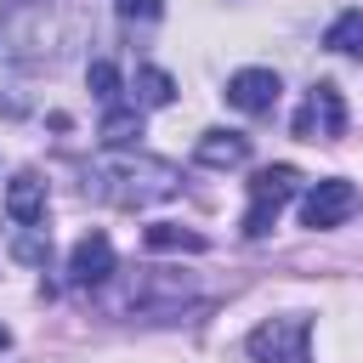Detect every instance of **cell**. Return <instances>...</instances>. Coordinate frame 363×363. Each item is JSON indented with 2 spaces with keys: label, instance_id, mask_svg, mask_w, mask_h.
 Masks as SVG:
<instances>
[{
  "label": "cell",
  "instance_id": "1",
  "mask_svg": "<svg viewBox=\"0 0 363 363\" xmlns=\"http://www.w3.org/2000/svg\"><path fill=\"white\" fill-rule=\"evenodd\" d=\"M176 187H182L176 164L147 159V153H113V159H96L85 170V193H96L108 204H125V210L153 204V199H170Z\"/></svg>",
  "mask_w": 363,
  "mask_h": 363
},
{
  "label": "cell",
  "instance_id": "2",
  "mask_svg": "<svg viewBox=\"0 0 363 363\" xmlns=\"http://www.w3.org/2000/svg\"><path fill=\"white\" fill-rule=\"evenodd\" d=\"M244 352L255 363H312V318L306 312H284L250 329Z\"/></svg>",
  "mask_w": 363,
  "mask_h": 363
},
{
  "label": "cell",
  "instance_id": "3",
  "mask_svg": "<svg viewBox=\"0 0 363 363\" xmlns=\"http://www.w3.org/2000/svg\"><path fill=\"white\" fill-rule=\"evenodd\" d=\"M295 187H301V170L295 164H267V170H255L250 176V210H244V238H261L272 221H278V210L295 199Z\"/></svg>",
  "mask_w": 363,
  "mask_h": 363
},
{
  "label": "cell",
  "instance_id": "4",
  "mask_svg": "<svg viewBox=\"0 0 363 363\" xmlns=\"http://www.w3.org/2000/svg\"><path fill=\"white\" fill-rule=\"evenodd\" d=\"M346 130V96L329 85V79H318L312 91H306V102H301V113H295V136H306V142H329V136H340Z\"/></svg>",
  "mask_w": 363,
  "mask_h": 363
},
{
  "label": "cell",
  "instance_id": "5",
  "mask_svg": "<svg viewBox=\"0 0 363 363\" xmlns=\"http://www.w3.org/2000/svg\"><path fill=\"white\" fill-rule=\"evenodd\" d=\"M113 244H108V233H85L74 250H68V284L74 289H96V284H108L113 278Z\"/></svg>",
  "mask_w": 363,
  "mask_h": 363
},
{
  "label": "cell",
  "instance_id": "6",
  "mask_svg": "<svg viewBox=\"0 0 363 363\" xmlns=\"http://www.w3.org/2000/svg\"><path fill=\"white\" fill-rule=\"evenodd\" d=\"M352 210H357V187H352V182H340V176H329V182H318V187L306 193L301 221H306V227H340Z\"/></svg>",
  "mask_w": 363,
  "mask_h": 363
},
{
  "label": "cell",
  "instance_id": "7",
  "mask_svg": "<svg viewBox=\"0 0 363 363\" xmlns=\"http://www.w3.org/2000/svg\"><path fill=\"white\" fill-rule=\"evenodd\" d=\"M278 74L272 68H238L233 79H227V102L238 108V113H272L278 108Z\"/></svg>",
  "mask_w": 363,
  "mask_h": 363
},
{
  "label": "cell",
  "instance_id": "8",
  "mask_svg": "<svg viewBox=\"0 0 363 363\" xmlns=\"http://www.w3.org/2000/svg\"><path fill=\"white\" fill-rule=\"evenodd\" d=\"M6 216H11L17 227H40V221H45V182H40L34 170L11 176V187H6Z\"/></svg>",
  "mask_w": 363,
  "mask_h": 363
},
{
  "label": "cell",
  "instance_id": "9",
  "mask_svg": "<svg viewBox=\"0 0 363 363\" xmlns=\"http://www.w3.org/2000/svg\"><path fill=\"white\" fill-rule=\"evenodd\" d=\"M193 159H199V164H216V170H221V164H244V159H250V136H244V130H221V125H216V130H204V136H199Z\"/></svg>",
  "mask_w": 363,
  "mask_h": 363
},
{
  "label": "cell",
  "instance_id": "10",
  "mask_svg": "<svg viewBox=\"0 0 363 363\" xmlns=\"http://www.w3.org/2000/svg\"><path fill=\"white\" fill-rule=\"evenodd\" d=\"M323 45L340 51V57H357V62H363V11H340V17L329 23Z\"/></svg>",
  "mask_w": 363,
  "mask_h": 363
},
{
  "label": "cell",
  "instance_id": "11",
  "mask_svg": "<svg viewBox=\"0 0 363 363\" xmlns=\"http://www.w3.org/2000/svg\"><path fill=\"white\" fill-rule=\"evenodd\" d=\"M136 102L142 108H170L176 102V79L164 68H136Z\"/></svg>",
  "mask_w": 363,
  "mask_h": 363
},
{
  "label": "cell",
  "instance_id": "12",
  "mask_svg": "<svg viewBox=\"0 0 363 363\" xmlns=\"http://www.w3.org/2000/svg\"><path fill=\"white\" fill-rule=\"evenodd\" d=\"M136 136H142V113H136V108H108L102 142H108V147H125V142H136Z\"/></svg>",
  "mask_w": 363,
  "mask_h": 363
},
{
  "label": "cell",
  "instance_id": "13",
  "mask_svg": "<svg viewBox=\"0 0 363 363\" xmlns=\"http://www.w3.org/2000/svg\"><path fill=\"white\" fill-rule=\"evenodd\" d=\"M147 250H187V255H199L204 238H199V233H182V227H170V221H159V227H147Z\"/></svg>",
  "mask_w": 363,
  "mask_h": 363
},
{
  "label": "cell",
  "instance_id": "14",
  "mask_svg": "<svg viewBox=\"0 0 363 363\" xmlns=\"http://www.w3.org/2000/svg\"><path fill=\"white\" fill-rule=\"evenodd\" d=\"M85 85L96 91L102 108H119V68H113V62H91V68H85Z\"/></svg>",
  "mask_w": 363,
  "mask_h": 363
},
{
  "label": "cell",
  "instance_id": "15",
  "mask_svg": "<svg viewBox=\"0 0 363 363\" xmlns=\"http://www.w3.org/2000/svg\"><path fill=\"white\" fill-rule=\"evenodd\" d=\"M119 17L125 23H159L164 17V0H119Z\"/></svg>",
  "mask_w": 363,
  "mask_h": 363
},
{
  "label": "cell",
  "instance_id": "16",
  "mask_svg": "<svg viewBox=\"0 0 363 363\" xmlns=\"http://www.w3.org/2000/svg\"><path fill=\"white\" fill-rule=\"evenodd\" d=\"M6 346H11V329H0V352H6Z\"/></svg>",
  "mask_w": 363,
  "mask_h": 363
}]
</instances>
